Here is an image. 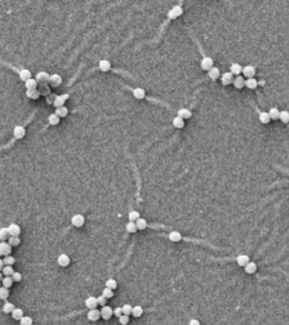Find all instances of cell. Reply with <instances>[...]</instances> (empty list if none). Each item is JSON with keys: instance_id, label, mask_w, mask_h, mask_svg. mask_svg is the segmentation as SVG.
<instances>
[{"instance_id": "cell-17", "label": "cell", "mask_w": 289, "mask_h": 325, "mask_svg": "<svg viewBox=\"0 0 289 325\" xmlns=\"http://www.w3.org/2000/svg\"><path fill=\"white\" fill-rule=\"evenodd\" d=\"M232 83H233V85H234V87L236 88H243L245 86V80L244 78V76H242V75H237V76H236V78H234Z\"/></svg>"}, {"instance_id": "cell-25", "label": "cell", "mask_w": 289, "mask_h": 325, "mask_svg": "<svg viewBox=\"0 0 289 325\" xmlns=\"http://www.w3.org/2000/svg\"><path fill=\"white\" fill-rule=\"evenodd\" d=\"M25 95L30 99H37L41 96V93L38 89H33V90H26Z\"/></svg>"}, {"instance_id": "cell-14", "label": "cell", "mask_w": 289, "mask_h": 325, "mask_svg": "<svg viewBox=\"0 0 289 325\" xmlns=\"http://www.w3.org/2000/svg\"><path fill=\"white\" fill-rule=\"evenodd\" d=\"M100 317H101V312L97 309H91L87 313V318L89 319L90 321H92V322L97 321L100 318Z\"/></svg>"}, {"instance_id": "cell-57", "label": "cell", "mask_w": 289, "mask_h": 325, "mask_svg": "<svg viewBox=\"0 0 289 325\" xmlns=\"http://www.w3.org/2000/svg\"><path fill=\"white\" fill-rule=\"evenodd\" d=\"M189 325H200V323L197 319H191L189 323Z\"/></svg>"}, {"instance_id": "cell-42", "label": "cell", "mask_w": 289, "mask_h": 325, "mask_svg": "<svg viewBox=\"0 0 289 325\" xmlns=\"http://www.w3.org/2000/svg\"><path fill=\"white\" fill-rule=\"evenodd\" d=\"M20 243V239L18 236H10L8 238V244L11 246H17Z\"/></svg>"}, {"instance_id": "cell-8", "label": "cell", "mask_w": 289, "mask_h": 325, "mask_svg": "<svg viewBox=\"0 0 289 325\" xmlns=\"http://www.w3.org/2000/svg\"><path fill=\"white\" fill-rule=\"evenodd\" d=\"M10 236H18L20 234V227L16 224H10L8 227Z\"/></svg>"}, {"instance_id": "cell-51", "label": "cell", "mask_w": 289, "mask_h": 325, "mask_svg": "<svg viewBox=\"0 0 289 325\" xmlns=\"http://www.w3.org/2000/svg\"><path fill=\"white\" fill-rule=\"evenodd\" d=\"M119 318V323L123 325L128 324H129V316H128V315H124V314H123V315H121Z\"/></svg>"}, {"instance_id": "cell-11", "label": "cell", "mask_w": 289, "mask_h": 325, "mask_svg": "<svg viewBox=\"0 0 289 325\" xmlns=\"http://www.w3.org/2000/svg\"><path fill=\"white\" fill-rule=\"evenodd\" d=\"M85 304L87 308H89L90 310L91 309H96L97 305H98V302H97V298H96L95 296H90L88 297L85 302Z\"/></svg>"}, {"instance_id": "cell-21", "label": "cell", "mask_w": 289, "mask_h": 325, "mask_svg": "<svg viewBox=\"0 0 289 325\" xmlns=\"http://www.w3.org/2000/svg\"><path fill=\"white\" fill-rule=\"evenodd\" d=\"M257 270V265L254 262H249L248 264L244 267L245 273H249V274H252L255 273V271Z\"/></svg>"}, {"instance_id": "cell-9", "label": "cell", "mask_w": 289, "mask_h": 325, "mask_svg": "<svg viewBox=\"0 0 289 325\" xmlns=\"http://www.w3.org/2000/svg\"><path fill=\"white\" fill-rule=\"evenodd\" d=\"M62 83V78L58 74H53L52 75H50V78H49V81H48V84L52 87H59L60 84Z\"/></svg>"}, {"instance_id": "cell-1", "label": "cell", "mask_w": 289, "mask_h": 325, "mask_svg": "<svg viewBox=\"0 0 289 325\" xmlns=\"http://www.w3.org/2000/svg\"><path fill=\"white\" fill-rule=\"evenodd\" d=\"M182 14H183V9L179 5H175L168 11L167 16L171 20H174V19L179 17L180 15H182Z\"/></svg>"}, {"instance_id": "cell-7", "label": "cell", "mask_w": 289, "mask_h": 325, "mask_svg": "<svg viewBox=\"0 0 289 325\" xmlns=\"http://www.w3.org/2000/svg\"><path fill=\"white\" fill-rule=\"evenodd\" d=\"M71 223L75 227H81L85 223V218L81 214H75L72 217Z\"/></svg>"}, {"instance_id": "cell-19", "label": "cell", "mask_w": 289, "mask_h": 325, "mask_svg": "<svg viewBox=\"0 0 289 325\" xmlns=\"http://www.w3.org/2000/svg\"><path fill=\"white\" fill-rule=\"evenodd\" d=\"M208 76L212 80L216 81L219 78L220 76V70L218 68L216 67H212L210 70H208Z\"/></svg>"}, {"instance_id": "cell-2", "label": "cell", "mask_w": 289, "mask_h": 325, "mask_svg": "<svg viewBox=\"0 0 289 325\" xmlns=\"http://www.w3.org/2000/svg\"><path fill=\"white\" fill-rule=\"evenodd\" d=\"M12 251V246L7 242H0V256H8Z\"/></svg>"}, {"instance_id": "cell-33", "label": "cell", "mask_w": 289, "mask_h": 325, "mask_svg": "<svg viewBox=\"0 0 289 325\" xmlns=\"http://www.w3.org/2000/svg\"><path fill=\"white\" fill-rule=\"evenodd\" d=\"M259 119L262 124H268L271 121V117H270V115H269L268 113H266V112H262V113L259 114Z\"/></svg>"}, {"instance_id": "cell-34", "label": "cell", "mask_w": 289, "mask_h": 325, "mask_svg": "<svg viewBox=\"0 0 289 325\" xmlns=\"http://www.w3.org/2000/svg\"><path fill=\"white\" fill-rule=\"evenodd\" d=\"M60 121V118L56 114H51L48 116V122L52 126H57Z\"/></svg>"}, {"instance_id": "cell-24", "label": "cell", "mask_w": 289, "mask_h": 325, "mask_svg": "<svg viewBox=\"0 0 289 325\" xmlns=\"http://www.w3.org/2000/svg\"><path fill=\"white\" fill-rule=\"evenodd\" d=\"M249 262V258L247 255H239L237 258V264L240 267H245Z\"/></svg>"}, {"instance_id": "cell-3", "label": "cell", "mask_w": 289, "mask_h": 325, "mask_svg": "<svg viewBox=\"0 0 289 325\" xmlns=\"http://www.w3.org/2000/svg\"><path fill=\"white\" fill-rule=\"evenodd\" d=\"M100 312H101V317L102 318L105 320H108V319L111 318L112 315L113 314V310L109 306H104L101 309Z\"/></svg>"}, {"instance_id": "cell-36", "label": "cell", "mask_w": 289, "mask_h": 325, "mask_svg": "<svg viewBox=\"0 0 289 325\" xmlns=\"http://www.w3.org/2000/svg\"><path fill=\"white\" fill-rule=\"evenodd\" d=\"M132 315L135 318H140L143 314V308L141 306H134L132 308Z\"/></svg>"}, {"instance_id": "cell-12", "label": "cell", "mask_w": 289, "mask_h": 325, "mask_svg": "<svg viewBox=\"0 0 289 325\" xmlns=\"http://www.w3.org/2000/svg\"><path fill=\"white\" fill-rule=\"evenodd\" d=\"M233 75L232 74L231 72H225L223 73V75H222V78H221V81H222V83H223L224 86H228L231 83L233 82Z\"/></svg>"}, {"instance_id": "cell-41", "label": "cell", "mask_w": 289, "mask_h": 325, "mask_svg": "<svg viewBox=\"0 0 289 325\" xmlns=\"http://www.w3.org/2000/svg\"><path fill=\"white\" fill-rule=\"evenodd\" d=\"M9 236V233H8V228L6 227H3L0 229V240L1 241H5L7 239L8 237Z\"/></svg>"}, {"instance_id": "cell-37", "label": "cell", "mask_w": 289, "mask_h": 325, "mask_svg": "<svg viewBox=\"0 0 289 325\" xmlns=\"http://www.w3.org/2000/svg\"><path fill=\"white\" fill-rule=\"evenodd\" d=\"M270 117H271V119H279V115H280V111L278 110L276 108H272L271 109L270 111L268 112Z\"/></svg>"}, {"instance_id": "cell-28", "label": "cell", "mask_w": 289, "mask_h": 325, "mask_svg": "<svg viewBox=\"0 0 289 325\" xmlns=\"http://www.w3.org/2000/svg\"><path fill=\"white\" fill-rule=\"evenodd\" d=\"M55 114H56L59 118L66 117V115L68 114V109H67L65 106H62V107L56 108Z\"/></svg>"}, {"instance_id": "cell-46", "label": "cell", "mask_w": 289, "mask_h": 325, "mask_svg": "<svg viewBox=\"0 0 289 325\" xmlns=\"http://www.w3.org/2000/svg\"><path fill=\"white\" fill-rule=\"evenodd\" d=\"M2 271H3V274H4L5 276H10V275H12L13 273L15 272L12 266H8V265H5V266L4 267L3 269H2Z\"/></svg>"}, {"instance_id": "cell-23", "label": "cell", "mask_w": 289, "mask_h": 325, "mask_svg": "<svg viewBox=\"0 0 289 325\" xmlns=\"http://www.w3.org/2000/svg\"><path fill=\"white\" fill-rule=\"evenodd\" d=\"M132 93H133V96L136 99H143L146 97V92H145V90L141 88V87H137V88L134 89L133 91H132Z\"/></svg>"}, {"instance_id": "cell-30", "label": "cell", "mask_w": 289, "mask_h": 325, "mask_svg": "<svg viewBox=\"0 0 289 325\" xmlns=\"http://www.w3.org/2000/svg\"><path fill=\"white\" fill-rule=\"evenodd\" d=\"M172 125L174 127H176L178 129H181L184 126V120L182 118L178 117V116H176L172 119Z\"/></svg>"}, {"instance_id": "cell-32", "label": "cell", "mask_w": 289, "mask_h": 325, "mask_svg": "<svg viewBox=\"0 0 289 325\" xmlns=\"http://www.w3.org/2000/svg\"><path fill=\"white\" fill-rule=\"evenodd\" d=\"M168 238H169L171 241L177 242V241H179L181 240L182 236H181V234L178 231H172L168 236Z\"/></svg>"}, {"instance_id": "cell-40", "label": "cell", "mask_w": 289, "mask_h": 325, "mask_svg": "<svg viewBox=\"0 0 289 325\" xmlns=\"http://www.w3.org/2000/svg\"><path fill=\"white\" fill-rule=\"evenodd\" d=\"M136 227H137V229H144L146 227V225H147V224H146V220L145 219H141V218H140V219H138L137 220H136Z\"/></svg>"}, {"instance_id": "cell-13", "label": "cell", "mask_w": 289, "mask_h": 325, "mask_svg": "<svg viewBox=\"0 0 289 325\" xmlns=\"http://www.w3.org/2000/svg\"><path fill=\"white\" fill-rule=\"evenodd\" d=\"M13 134L16 139H21L25 135V130L23 126H17L15 127L13 131Z\"/></svg>"}, {"instance_id": "cell-50", "label": "cell", "mask_w": 289, "mask_h": 325, "mask_svg": "<svg viewBox=\"0 0 289 325\" xmlns=\"http://www.w3.org/2000/svg\"><path fill=\"white\" fill-rule=\"evenodd\" d=\"M132 307L130 306V305H129V304H125V305H124L123 307H122V312H123V313L124 314V315H129V314H131V312H132Z\"/></svg>"}, {"instance_id": "cell-22", "label": "cell", "mask_w": 289, "mask_h": 325, "mask_svg": "<svg viewBox=\"0 0 289 325\" xmlns=\"http://www.w3.org/2000/svg\"><path fill=\"white\" fill-rule=\"evenodd\" d=\"M178 116L183 119H187L192 116V112L187 109H180L178 111Z\"/></svg>"}, {"instance_id": "cell-20", "label": "cell", "mask_w": 289, "mask_h": 325, "mask_svg": "<svg viewBox=\"0 0 289 325\" xmlns=\"http://www.w3.org/2000/svg\"><path fill=\"white\" fill-rule=\"evenodd\" d=\"M242 71H243V67L241 66L239 64H237V63L232 64L231 65V67H230V72L232 75H236L237 76L241 74Z\"/></svg>"}, {"instance_id": "cell-18", "label": "cell", "mask_w": 289, "mask_h": 325, "mask_svg": "<svg viewBox=\"0 0 289 325\" xmlns=\"http://www.w3.org/2000/svg\"><path fill=\"white\" fill-rule=\"evenodd\" d=\"M98 67L99 69L103 71V72H107L110 69H111V64L108 60L107 59H102L99 61V64H98Z\"/></svg>"}, {"instance_id": "cell-31", "label": "cell", "mask_w": 289, "mask_h": 325, "mask_svg": "<svg viewBox=\"0 0 289 325\" xmlns=\"http://www.w3.org/2000/svg\"><path fill=\"white\" fill-rule=\"evenodd\" d=\"M245 86L249 89H254L258 86V81L254 78H249L245 81Z\"/></svg>"}, {"instance_id": "cell-48", "label": "cell", "mask_w": 289, "mask_h": 325, "mask_svg": "<svg viewBox=\"0 0 289 325\" xmlns=\"http://www.w3.org/2000/svg\"><path fill=\"white\" fill-rule=\"evenodd\" d=\"M4 263L5 264V265H8V266H12L14 263H15V258H14V257H12V256H6L4 258Z\"/></svg>"}, {"instance_id": "cell-53", "label": "cell", "mask_w": 289, "mask_h": 325, "mask_svg": "<svg viewBox=\"0 0 289 325\" xmlns=\"http://www.w3.org/2000/svg\"><path fill=\"white\" fill-rule=\"evenodd\" d=\"M11 278H12L13 281L19 282V281L21 280V279H22V275H21V273H19V272H14L13 274L11 275Z\"/></svg>"}, {"instance_id": "cell-52", "label": "cell", "mask_w": 289, "mask_h": 325, "mask_svg": "<svg viewBox=\"0 0 289 325\" xmlns=\"http://www.w3.org/2000/svg\"><path fill=\"white\" fill-rule=\"evenodd\" d=\"M102 296H105L107 299V298H111V297L113 296V292H112V290H110V289L105 288L103 290H102Z\"/></svg>"}, {"instance_id": "cell-27", "label": "cell", "mask_w": 289, "mask_h": 325, "mask_svg": "<svg viewBox=\"0 0 289 325\" xmlns=\"http://www.w3.org/2000/svg\"><path fill=\"white\" fill-rule=\"evenodd\" d=\"M19 75H20V80H22V81H24L25 82L26 81H28L29 79L31 78V73H30V71L29 70H26V69H23V70H21L20 71Z\"/></svg>"}, {"instance_id": "cell-10", "label": "cell", "mask_w": 289, "mask_h": 325, "mask_svg": "<svg viewBox=\"0 0 289 325\" xmlns=\"http://www.w3.org/2000/svg\"><path fill=\"white\" fill-rule=\"evenodd\" d=\"M243 74L245 77L249 78H253L255 75V69L252 65H246L243 68Z\"/></svg>"}, {"instance_id": "cell-4", "label": "cell", "mask_w": 289, "mask_h": 325, "mask_svg": "<svg viewBox=\"0 0 289 325\" xmlns=\"http://www.w3.org/2000/svg\"><path fill=\"white\" fill-rule=\"evenodd\" d=\"M200 66L204 70H210L213 67V59L211 57H205L200 62Z\"/></svg>"}, {"instance_id": "cell-15", "label": "cell", "mask_w": 289, "mask_h": 325, "mask_svg": "<svg viewBox=\"0 0 289 325\" xmlns=\"http://www.w3.org/2000/svg\"><path fill=\"white\" fill-rule=\"evenodd\" d=\"M70 263V259L69 258V256L63 253L59 256L58 258V263L61 267H67Z\"/></svg>"}, {"instance_id": "cell-26", "label": "cell", "mask_w": 289, "mask_h": 325, "mask_svg": "<svg viewBox=\"0 0 289 325\" xmlns=\"http://www.w3.org/2000/svg\"><path fill=\"white\" fill-rule=\"evenodd\" d=\"M25 88H26V90H33V89H37L38 82H37L36 79H32V78H30V79H29L28 81H25Z\"/></svg>"}, {"instance_id": "cell-47", "label": "cell", "mask_w": 289, "mask_h": 325, "mask_svg": "<svg viewBox=\"0 0 289 325\" xmlns=\"http://www.w3.org/2000/svg\"><path fill=\"white\" fill-rule=\"evenodd\" d=\"M20 325H32V318L28 316H23L21 319L20 320Z\"/></svg>"}, {"instance_id": "cell-43", "label": "cell", "mask_w": 289, "mask_h": 325, "mask_svg": "<svg viewBox=\"0 0 289 325\" xmlns=\"http://www.w3.org/2000/svg\"><path fill=\"white\" fill-rule=\"evenodd\" d=\"M9 295V290L8 289L5 287H0V299L2 300H6L8 296Z\"/></svg>"}, {"instance_id": "cell-59", "label": "cell", "mask_w": 289, "mask_h": 325, "mask_svg": "<svg viewBox=\"0 0 289 325\" xmlns=\"http://www.w3.org/2000/svg\"><path fill=\"white\" fill-rule=\"evenodd\" d=\"M3 279H4V278H3V273H1V272H0V280H2Z\"/></svg>"}, {"instance_id": "cell-38", "label": "cell", "mask_w": 289, "mask_h": 325, "mask_svg": "<svg viewBox=\"0 0 289 325\" xmlns=\"http://www.w3.org/2000/svg\"><path fill=\"white\" fill-rule=\"evenodd\" d=\"M279 119L282 120V122L287 124L289 122V112L287 110H283L280 112Z\"/></svg>"}, {"instance_id": "cell-5", "label": "cell", "mask_w": 289, "mask_h": 325, "mask_svg": "<svg viewBox=\"0 0 289 325\" xmlns=\"http://www.w3.org/2000/svg\"><path fill=\"white\" fill-rule=\"evenodd\" d=\"M69 94H62V95H59V96L56 97L55 98V101L53 103V105L56 107V108H59V107H62L64 106V103L66 102V100L69 99Z\"/></svg>"}, {"instance_id": "cell-55", "label": "cell", "mask_w": 289, "mask_h": 325, "mask_svg": "<svg viewBox=\"0 0 289 325\" xmlns=\"http://www.w3.org/2000/svg\"><path fill=\"white\" fill-rule=\"evenodd\" d=\"M97 302H98V305H101L104 307L106 305V302H107V298L103 296L102 295L97 297Z\"/></svg>"}, {"instance_id": "cell-45", "label": "cell", "mask_w": 289, "mask_h": 325, "mask_svg": "<svg viewBox=\"0 0 289 325\" xmlns=\"http://www.w3.org/2000/svg\"><path fill=\"white\" fill-rule=\"evenodd\" d=\"M105 285H106L107 288L110 289V290H112L117 288V282H116L115 280H113V279H109V280H107L106 281V284H105Z\"/></svg>"}, {"instance_id": "cell-35", "label": "cell", "mask_w": 289, "mask_h": 325, "mask_svg": "<svg viewBox=\"0 0 289 325\" xmlns=\"http://www.w3.org/2000/svg\"><path fill=\"white\" fill-rule=\"evenodd\" d=\"M15 309V305L13 303L9 302H6L4 304L3 306V311L4 313H10L12 312L13 310Z\"/></svg>"}, {"instance_id": "cell-58", "label": "cell", "mask_w": 289, "mask_h": 325, "mask_svg": "<svg viewBox=\"0 0 289 325\" xmlns=\"http://www.w3.org/2000/svg\"><path fill=\"white\" fill-rule=\"evenodd\" d=\"M4 261H3L2 259H0V271L3 269V268H4Z\"/></svg>"}, {"instance_id": "cell-44", "label": "cell", "mask_w": 289, "mask_h": 325, "mask_svg": "<svg viewBox=\"0 0 289 325\" xmlns=\"http://www.w3.org/2000/svg\"><path fill=\"white\" fill-rule=\"evenodd\" d=\"M126 230L128 232H129V233H134V232H136V230H137L136 224L131 221L129 222L126 224Z\"/></svg>"}, {"instance_id": "cell-29", "label": "cell", "mask_w": 289, "mask_h": 325, "mask_svg": "<svg viewBox=\"0 0 289 325\" xmlns=\"http://www.w3.org/2000/svg\"><path fill=\"white\" fill-rule=\"evenodd\" d=\"M12 314V318H14L15 320H20L21 318L24 316V312H23L22 309L20 308H15L13 312H11Z\"/></svg>"}, {"instance_id": "cell-49", "label": "cell", "mask_w": 289, "mask_h": 325, "mask_svg": "<svg viewBox=\"0 0 289 325\" xmlns=\"http://www.w3.org/2000/svg\"><path fill=\"white\" fill-rule=\"evenodd\" d=\"M138 219H140V214L137 211L133 210V211H131L129 214V221L134 222L135 221V220H137Z\"/></svg>"}, {"instance_id": "cell-16", "label": "cell", "mask_w": 289, "mask_h": 325, "mask_svg": "<svg viewBox=\"0 0 289 325\" xmlns=\"http://www.w3.org/2000/svg\"><path fill=\"white\" fill-rule=\"evenodd\" d=\"M39 90L41 95L42 96H48L50 93H51V88L48 85V83H44V84H40L39 86V88H37Z\"/></svg>"}, {"instance_id": "cell-6", "label": "cell", "mask_w": 289, "mask_h": 325, "mask_svg": "<svg viewBox=\"0 0 289 325\" xmlns=\"http://www.w3.org/2000/svg\"><path fill=\"white\" fill-rule=\"evenodd\" d=\"M49 78H50V75L48 73L45 72V71H42V72H39L37 73V75H36V80L38 83L40 84H44V83H48V81H49Z\"/></svg>"}, {"instance_id": "cell-39", "label": "cell", "mask_w": 289, "mask_h": 325, "mask_svg": "<svg viewBox=\"0 0 289 325\" xmlns=\"http://www.w3.org/2000/svg\"><path fill=\"white\" fill-rule=\"evenodd\" d=\"M2 284H3V286L5 287V288H9L11 287L12 284H13V280L10 276H5L3 280H2Z\"/></svg>"}, {"instance_id": "cell-56", "label": "cell", "mask_w": 289, "mask_h": 325, "mask_svg": "<svg viewBox=\"0 0 289 325\" xmlns=\"http://www.w3.org/2000/svg\"><path fill=\"white\" fill-rule=\"evenodd\" d=\"M113 314H114L117 318H119L121 315H123L122 307H116V308L113 310Z\"/></svg>"}, {"instance_id": "cell-54", "label": "cell", "mask_w": 289, "mask_h": 325, "mask_svg": "<svg viewBox=\"0 0 289 325\" xmlns=\"http://www.w3.org/2000/svg\"><path fill=\"white\" fill-rule=\"evenodd\" d=\"M57 95L56 94H52V93H50L48 96L46 97V101L48 104H53L54 101H55V98H56Z\"/></svg>"}]
</instances>
